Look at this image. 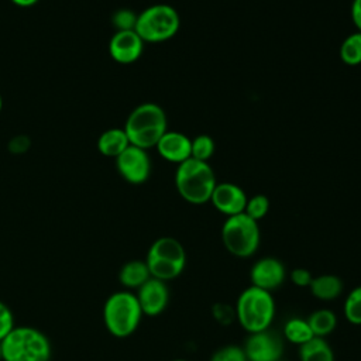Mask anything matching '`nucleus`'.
Returning a JSON list of instances; mask_svg holds the SVG:
<instances>
[{"label": "nucleus", "instance_id": "f257e3e1", "mask_svg": "<svg viewBox=\"0 0 361 361\" xmlns=\"http://www.w3.org/2000/svg\"><path fill=\"white\" fill-rule=\"evenodd\" d=\"M276 313L272 292L250 285L237 298L234 316L247 333L268 330Z\"/></svg>", "mask_w": 361, "mask_h": 361}, {"label": "nucleus", "instance_id": "f03ea898", "mask_svg": "<svg viewBox=\"0 0 361 361\" xmlns=\"http://www.w3.org/2000/svg\"><path fill=\"white\" fill-rule=\"evenodd\" d=\"M123 128L131 145L149 149L168 130L166 114L157 103H141L131 110Z\"/></svg>", "mask_w": 361, "mask_h": 361}, {"label": "nucleus", "instance_id": "7ed1b4c3", "mask_svg": "<svg viewBox=\"0 0 361 361\" xmlns=\"http://www.w3.org/2000/svg\"><path fill=\"white\" fill-rule=\"evenodd\" d=\"M1 361H49L48 337L31 326H14L0 341Z\"/></svg>", "mask_w": 361, "mask_h": 361}, {"label": "nucleus", "instance_id": "20e7f679", "mask_svg": "<svg viewBox=\"0 0 361 361\" xmlns=\"http://www.w3.org/2000/svg\"><path fill=\"white\" fill-rule=\"evenodd\" d=\"M216 183V176L209 162L189 158L176 166L175 186L180 197L188 203L203 204L210 202Z\"/></svg>", "mask_w": 361, "mask_h": 361}, {"label": "nucleus", "instance_id": "39448f33", "mask_svg": "<svg viewBox=\"0 0 361 361\" xmlns=\"http://www.w3.org/2000/svg\"><path fill=\"white\" fill-rule=\"evenodd\" d=\"M142 310L135 293L118 290L111 293L103 306V322L107 331L118 338L131 336L140 326Z\"/></svg>", "mask_w": 361, "mask_h": 361}, {"label": "nucleus", "instance_id": "423d86ee", "mask_svg": "<svg viewBox=\"0 0 361 361\" xmlns=\"http://www.w3.org/2000/svg\"><path fill=\"white\" fill-rule=\"evenodd\" d=\"M145 262L152 278L168 282L185 271L186 251L175 237H159L149 245Z\"/></svg>", "mask_w": 361, "mask_h": 361}, {"label": "nucleus", "instance_id": "0eeeda50", "mask_svg": "<svg viewBox=\"0 0 361 361\" xmlns=\"http://www.w3.org/2000/svg\"><path fill=\"white\" fill-rule=\"evenodd\" d=\"M220 235L224 248L237 258L254 255L261 243L258 221L245 213L228 216L221 226Z\"/></svg>", "mask_w": 361, "mask_h": 361}, {"label": "nucleus", "instance_id": "6e6552de", "mask_svg": "<svg viewBox=\"0 0 361 361\" xmlns=\"http://www.w3.org/2000/svg\"><path fill=\"white\" fill-rule=\"evenodd\" d=\"M180 27L178 11L169 4H152L137 16L134 31L144 42L158 44L171 39Z\"/></svg>", "mask_w": 361, "mask_h": 361}, {"label": "nucleus", "instance_id": "1a4fd4ad", "mask_svg": "<svg viewBox=\"0 0 361 361\" xmlns=\"http://www.w3.org/2000/svg\"><path fill=\"white\" fill-rule=\"evenodd\" d=\"M116 166L121 178L133 185L144 183L151 173V159L147 149L131 144L116 158Z\"/></svg>", "mask_w": 361, "mask_h": 361}, {"label": "nucleus", "instance_id": "9d476101", "mask_svg": "<svg viewBox=\"0 0 361 361\" xmlns=\"http://www.w3.org/2000/svg\"><path fill=\"white\" fill-rule=\"evenodd\" d=\"M243 350L247 361H279L283 354L282 340L272 331L248 333Z\"/></svg>", "mask_w": 361, "mask_h": 361}, {"label": "nucleus", "instance_id": "9b49d317", "mask_svg": "<svg viewBox=\"0 0 361 361\" xmlns=\"http://www.w3.org/2000/svg\"><path fill=\"white\" fill-rule=\"evenodd\" d=\"M285 279V265L276 257H262L251 265L250 282L252 286L272 292L282 286Z\"/></svg>", "mask_w": 361, "mask_h": 361}, {"label": "nucleus", "instance_id": "f8f14e48", "mask_svg": "<svg viewBox=\"0 0 361 361\" xmlns=\"http://www.w3.org/2000/svg\"><path fill=\"white\" fill-rule=\"evenodd\" d=\"M135 296L142 314L149 317L159 316L169 303V289L166 282L152 276L137 289Z\"/></svg>", "mask_w": 361, "mask_h": 361}, {"label": "nucleus", "instance_id": "ddd939ff", "mask_svg": "<svg viewBox=\"0 0 361 361\" xmlns=\"http://www.w3.org/2000/svg\"><path fill=\"white\" fill-rule=\"evenodd\" d=\"M144 44L134 30L116 31L109 41V54L117 63L130 65L141 56Z\"/></svg>", "mask_w": 361, "mask_h": 361}, {"label": "nucleus", "instance_id": "4468645a", "mask_svg": "<svg viewBox=\"0 0 361 361\" xmlns=\"http://www.w3.org/2000/svg\"><path fill=\"white\" fill-rule=\"evenodd\" d=\"M247 199L245 192L238 185L231 182H220L216 183L210 202L217 212L228 217L244 213Z\"/></svg>", "mask_w": 361, "mask_h": 361}, {"label": "nucleus", "instance_id": "2eb2a0df", "mask_svg": "<svg viewBox=\"0 0 361 361\" xmlns=\"http://www.w3.org/2000/svg\"><path fill=\"white\" fill-rule=\"evenodd\" d=\"M190 142L192 140L186 134L166 130L157 142L155 148L164 159L178 165L190 158Z\"/></svg>", "mask_w": 361, "mask_h": 361}, {"label": "nucleus", "instance_id": "dca6fc26", "mask_svg": "<svg viewBox=\"0 0 361 361\" xmlns=\"http://www.w3.org/2000/svg\"><path fill=\"white\" fill-rule=\"evenodd\" d=\"M343 288L344 285L341 278L333 274H322V275L313 276L309 285V290L312 296L323 302H330L341 296Z\"/></svg>", "mask_w": 361, "mask_h": 361}, {"label": "nucleus", "instance_id": "f3484780", "mask_svg": "<svg viewBox=\"0 0 361 361\" xmlns=\"http://www.w3.org/2000/svg\"><path fill=\"white\" fill-rule=\"evenodd\" d=\"M97 151L109 158H117L128 145V137L124 131V128H109L103 131L97 138Z\"/></svg>", "mask_w": 361, "mask_h": 361}, {"label": "nucleus", "instance_id": "a211bd4d", "mask_svg": "<svg viewBox=\"0 0 361 361\" xmlns=\"http://www.w3.org/2000/svg\"><path fill=\"white\" fill-rule=\"evenodd\" d=\"M151 278L145 261L133 259L126 262L118 271V281L127 289H138Z\"/></svg>", "mask_w": 361, "mask_h": 361}, {"label": "nucleus", "instance_id": "6ab92c4d", "mask_svg": "<svg viewBox=\"0 0 361 361\" xmlns=\"http://www.w3.org/2000/svg\"><path fill=\"white\" fill-rule=\"evenodd\" d=\"M298 355L300 361H336L334 351L324 337H313L299 345Z\"/></svg>", "mask_w": 361, "mask_h": 361}, {"label": "nucleus", "instance_id": "aec40b11", "mask_svg": "<svg viewBox=\"0 0 361 361\" xmlns=\"http://www.w3.org/2000/svg\"><path fill=\"white\" fill-rule=\"evenodd\" d=\"M306 320H307L314 337H327L337 327V316L333 310H330L327 307L313 310L306 317Z\"/></svg>", "mask_w": 361, "mask_h": 361}, {"label": "nucleus", "instance_id": "412c9836", "mask_svg": "<svg viewBox=\"0 0 361 361\" xmlns=\"http://www.w3.org/2000/svg\"><path fill=\"white\" fill-rule=\"evenodd\" d=\"M283 337L298 347L313 338V333L306 319L302 317H290L283 324Z\"/></svg>", "mask_w": 361, "mask_h": 361}, {"label": "nucleus", "instance_id": "4be33fe9", "mask_svg": "<svg viewBox=\"0 0 361 361\" xmlns=\"http://www.w3.org/2000/svg\"><path fill=\"white\" fill-rule=\"evenodd\" d=\"M338 55L343 63L357 66L361 63V31H355L344 38L340 45Z\"/></svg>", "mask_w": 361, "mask_h": 361}, {"label": "nucleus", "instance_id": "5701e85b", "mask_svg": "<svg viewBox=\"0 0 361 361\" xmlns=\"http://www.w3.org/2000/svg\"><path fill=\"white\" fill-rule=\"evenodd\" d=\"M343 313L348 323H351L354 326L361 324V285L353 288L347 293V296L344 299Z\"/></svg>", "mask_w": 361, "mask_h": 361}, {"label": "nucleus", "instance_id": "b1692460", "mask_svg": "<svg viewBox=\"0 0 361 361\" xmlns=\"http://www.w3.org/2000/svg\"><path fill=\"white\" fill-rule=\"evenodd\" d=\"M214 154V141L207 134L195 137L190 142V158L207 162Z\"/></svg>", "mask_w": 361, "mask_h": 361}, {"label": "nucleus", "instance_id": "393cba45", "mask_svg": "<svg viewBox=\"0 0 361 361\" xmlns=\"http://www.w3.org/2000/svg\"><path fill=\"white\" fill-rule=\"evenodd\" d=\"M269 210V200L265 195H254L251 197L247 199V203H245V209H244V213L251 217L252 220L258 221L261 219H264L267 216Z\"/></svg>", "mask_w": 361, "mask_h": 361}, {"label": "nucleus", "instance_id": "a878e982", "mask_svg": "<svg viewBox=\"0 0 361 361\" xmlns=\"http://www.w3.org/2000/svg\"><path fill=\"white\" fill-rule=\"evenodd\" d=\"M209 361H247V357L243 350V345L227 344L217 348L210 355Z\"/></svg>", "mask_w": 361, "mask_h": 361}, {"label": "nucleus", "instance_id": "bb28decb", "mask_svg": "<svg viewBox=\"0 0 361 361\" xmlns=\"http://www.w3.org/2000/svg\"><path fill=\"white\" fill-rule=\"evenodd\" d=\"M137 16L134 11L121 8L113 14V25L116 27V31H124V30H134L137 23Z\"/></svg>", "mask_w": 361, "mask_h": 361}, {"label": "nucleus", "instance_id": "cd10ccee", "mask_svg": "<svg viewBox=\"0 0 361 361\" xmlns=\"http://www.w3.org/2000/svg\"><path fill=\"white\" fill-rule=\"evenodd\" d=\"M14 329V316L11 309L0 302V341Z\"/></svg>", "mask_w": 361, "mask_h": 361}, {"label": "nucleus", "instance_id": "c85d7f7f", "mask_svg": "<svg viewBox=\"0 0 361 361\" xmlns=\"http://www.w3.org/2000/svg\"><path fill=\"white\" fill-rule=\"evenodd\" d=\"M314 275H312V272L307 268H293L289 274V279L290 282L298 286V288H309L312 279Z\"/></svg>", "mask_w": 361, "mask_h": 361}, {"label": "nucleus", "instance_id": "c756f323", "mask_svg": "<svg viewBox=\"0 0 361 361\" xmlns=\"http://www.w3.org/2000/svg\"><path fill=\"white\" fill-rule=\"evenodd\" d=\"M350 14L354 25L357 27V31H361V0H353Z\"/></svg>", "mask_w": 361, "mask_h": 361}, {"label": "nucleus", "instance_id": "7c9ffc66", "mask_svg": "<svg viewBox=\"0 0 361 361\" xmlns=\"http://www.w3.org/2000/svg\"><path fill=\"white\" fill-rule=\"evenodd\" d=\"M13 4L18 6V7H23V8H27V7H32L35 6L39 0H10Z\"/></svg>", "mask_w": 361, "mask_h": 361}, {"label": "nucleus", "instance_id": "2f4dec72", "mask_svg": "<svg viewBox=\"0 0 361 361\" xmlns=\"http://www.w3.org/2000/svg\"><path fill=\"white\" fill-rule=\"evenodd\" d=\"M1 109H3V96L0 93V111H1Z\"/></svg>", "mask_w": 361, "mask_h": 361}, {"label": "nucleus", "instance_id": "473e14b6", "mask_svg": "<svg viewBox=\"0 0 361 361\" xmlns=\"http://www.w3.org/2000/svg\"><path fill=\"white\" fill-rule=\"evenodd\" d=\"M172 361H190V360H183V358H178V360H172Z\"/></svg>", "mask_w": 361, "mask_h": 361}, {"label": "nucleus", "instance_id": "72a5a7b5", "mask_svg": "<svg viewBox=\"0 0 361 361\" xmlns=\"http://www.w3.org/2000/svg\"><path fill=\"white\" fill-rule=\"evenodd\" d=\"M0 361H1V347H0Z\"/></svg>", "mask_w": 361, "mask_h": 361}, {"label": "nucleus", "instance_id": "f704fd0d", "mask_svg": "<svg viewBox=\"0 0 361 361\" xmlns=\"http://www.w3.org/2000/svg\"><path fill=\"white\" fill-rule=\"evenodd\" d=\"M279 361H282V360H279Z\"/></svg>", "mask_w": 361, "mask_h": 361}]
</instances>
